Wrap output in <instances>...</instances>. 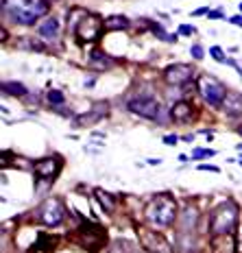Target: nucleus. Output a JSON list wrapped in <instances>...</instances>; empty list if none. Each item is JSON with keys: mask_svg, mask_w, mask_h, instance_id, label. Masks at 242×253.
I'll use <instances>...</instances> for the list:
<instances>
[{"mask_svg": "<svg viewBox=\"0 0 242 253\" xmlns=\"http://www.w3.org/2000/svg\"><path fill=\"white\" fill-rule=\"evenodd\" d=\"M48 0H2V13L15 24L31 26L48 13Z\"/></svg>", "mask_w": 242, "mask_h": 253, "instance_id": "nucleus-1", "label": "nucleus"}, {"mask_svg": "<svg viewBox=\"0 0 242 253\" xmlns=\"http://www.w3.org/2000/svg\"><path fill=\"white\" fill-rule=\"evenodd\" d=\"M146 218L160 227H170L177 220V201L170 194H155L144 210Z\"/></svg>", "mask_w": 242, "mask_h": 253, "instance_id": "nucleus-2", "label": "nucleus"}, {"mask_svg": "<svg viewBox=\"0 0 242 253\" xmlns=\"http://www.w3.org/2000/svg\"><path fill=\"white\" fill-rule=\"evenodd\" d=\"M236 227H238V205L234 201L220 203L212 212V218H209L212 234H234Z\"/></svg>", "mask_w": 242, "mask_h": 253, "instance_id": "nucleus-3", "label": "nucleus"}, {"mask_svg": "<svg viewBox=\"0 0 242 253\" xmlns=\"http://www.w3.org/2000/svg\"><path fill=\"white\" fill-rule=\"evenodd\" d=\"M199 92L203 94V98L212 105V107H220L225 96H227V89H225L223 83H220L216 77H209V75L199 79Z\"/></svg>", "mask_w": 242, "mask_h": 253, "instance_id": "nucleus-4", "label": "nucleus"}, {"mask_svg": "<svg viewBox=\"0 0 242 253\" xmlns=\"http://www.w3.org/2000/svg\"><path fill=\"white\" fill-rule=\"evenodd\" d=\"M103 20L98 18L96 13H87L85 18L79 20V24L75 26L77 31V38L81 42H96L98 38H101L103 33Z\"/></svg>", "mask_w": 242, "mask_h": 253, "instance_id": "nucleus-5", "label": "nucleus"}, {"mask_svg": "<svg viewBox=\"0 0 242 253\" xmlns=\"http://www.w3.org/2000/svg\"><path fill=\"white\" fill-rule=\"evenodd\" d=\"M127 107L131 114L142 116V118H146V120H155L157 116H160V105H157L155 96H151V94H140V96L131 98Z\"/></svg>", "mask_w": 242, "mask_h": 253, "instance_id": "nucleus-6", "label": "nucleus"}, {"mask_svg": "<svg viewBox=\"0 0 242 253\" xmlns=\"http://www.w3.org/2000/svg\"><path fill=\"white\" fill-rule=\"evenodd\" d=\"M138 236H140V245L142 249H146L149 253H172V247L161 234L157 231H151L146 227H140L138 229Z\"/></svg>", "mask_w": 242, "mask_h": 253, "instance_id": "nucleus-7", "label": "nucleus"}, {"mask_svg": "<svg viewBox=\"0 0 242 253\" xmlns=\"http://www.w3.org/2000/svg\"><path fill=\"white\" fill-rule=\"evenodd\" d=\"M40 220L44 225H48V227H57V225L64 220L66 216V208L64 203L59 201V199H48V201H44V205L40 208Z\"/></svg>", "mask_w": 242, "mask_h": 253, "instance_id": "nucleus-8", "label": "nucleus"}, {"mask_svg": "<svg viewBox=\"0 0 242 253\" xmlns=\"http://www.w3.org/2000/svg\"><path fill=\"white\" fill-rule=\"evenodd\" d=\"M105 240H107V234L98 225H83L81 227V245L87 251H98L105 245Z\"/></svg>", "mask_w": 242, "mask_h": 253, "instance_id": "nucleus-9", "label": "nucleus"}, {"mask_svg": "<svg viewBox=\"0 0 242 253\" xmlns=\"http://www.w3.org/2000/svg\"><path fill=\"white\" fill-rule=\"evenodd\" d=\"M59 170H61V162L57 157H46V160H40L33 164L35 175L40 179H48V181H52V179L59 175Z\"/></svg>", "mask_w": 242, "mask_h": 253, "instance_id": "nucleus-10", "label": "nucleus"}, {"mask_svg": "<svg viewBox=\"0 0 242 253\" xmlns=\"http://www.w3.org/2000/svg\"><path fill=\"white\" fill-rule=\"evenodd\" d=\"M164 79L170 85H183V83H188L192 79V68L186 66V63H175V66L166 68Z\"/></svg>", "mask_w": 242, "mask_h": 253, "instance_id": "nucleus-11", "label": "nucleus"}, {"mask_svg": "<svg viewBox=\"0 0 242 253\" xmlns=\"http://www.w3.org/2000/svg\"><path fill=\"white\" fill-rule=\"evenodd\" d=\"M220 107H223L225 114L231 116V118H238V116H242V94L227 92V96H225V101Z\"/></svg>", "mask_w": 242, "mask_h": 253, "instance_id": "nucleus-12", "label": "nucleus"}, {"mask_svg": "<svg viewBox=\"0 0 242 253\" xmlns=\"http://www.w3.org/2000/svg\"><path fill=\"white\" fill-rule=\"evenodd\" d=\"M212 251L214 253H234L236 251L234 234H216L212 238Z\"/></svg>", "mask_w": 242, "mask_h": 253, "instance_id": "nucleus-13", "label": "nucleus"}, {"mask_svg": "<svg viewBox=\"0 0 242 253\" xmlns=\"http://www.w3.org/2000/svg\"><path fill=\"white\" fill-rule=\"evenodd\" d=\"M170 116H172V120L175 123H188V120L192 118V105L188 103V101H179L172 105V109H170Z\"/></svg>", "mask_w": 242, "mask_h": 253, "instance_id": "nucleus-14", "label": "nucleus"}, {"mask_svg": "<svg viewBox=\"0 0 242 253\" xmlns=\"http://www.w3.org/2000/svg\"><path fill=\"white\" fill-rule=\"evenodd\" d=\"M38 33L41 35V38H46V40H57L59 38V33H61V26H59V22H57L55 18H46L44 22L38 26Z\"/></svg>", "mask_w": 242, "mask_h": 253, "instance_id": "nucleus-15", "label": "nucleus"}, {"mask_svg": "<svg viewBox=\"0 0 242 253\" xmlns=\"http://www.w3.org/2000/svg\"><path fill=\"white\" fill-rule=\"evenodd\" d=\"M89 68H92V70H109V68L114 66L112 63V59H109L107 55H105V52H101V50H94L92 55H89Z\"/></svg>", "mask_w": 242, "mask_h": 253, "instance_id": "nucleus-16", "label": "nucleus"}, {"mask_svg": "<svg viewBox=\"0 0 242 253\" xmlns=\"http://www.w3.org/2000/svg\"><path fill=\"white\" fill-rule=\"evenodd\" d=\"M197 220H199L197 208H186L181 212V218H179V223H181V231H192L194 225H197Z\"/></svg>", "mask_w": 242, "mask_h": 253, "instance_id": "nucleus-17", "label": "nucleus"}, {"mask_svg": "<svg viewBox=\"0 0 242 253\" xmlns=\"http://www.w3.org/2000/svg\"><path fill=\"white\" fill-rule=\"evenodd\" d=\"M96 199H98V203H101V208L105 210L107 214H114L116 212V199L112 197L109 192H105V190H96Z\"/></svg>", "mask_w": 242, "mask_h": 253, "instance_id": "nucleus-18", "label": "nucleus"}, {"mask_svg": "<svg viewBox=\"0 0 242 253\" xmlns=\"http://www.w3.org/2000/svg\"><path fill=\"white\" fill-rule=\"evenodd\" d=\"M179 249H181L183 253H188V251H197V242H194V236H192V231H179Z\"/></svg>", "mask_w": 242, "mask_h": 253, "instance_id": "nucleus-19", "label": "nucleus"}, {"mask_svg": "<svg viewBox=\"0 0 242 253\" xmlns=\"http://www.w3.org/2000/svg\"><path fill=\"white\" fill-rule=\"evenodd\" d=\"M105 29L107 31H124L129 29V20L124 15H112V18L105 20Z\"/></svg>", "mask_w": 242, "mask_h": 253, "instance_id": "nucleus-20", "label": "nucleus"}, {"mask_svg": "<svg viewBox=\"0 0 242 253\" xmlns=\"http://www.w3.org/2000/svg\"><path fill=\"white\" fill-rule=\"evenodd\" d=\"M2 92L7 94V96H26V92H29V89H26L22 83H15V81H4L2 83Z\"/></svg>", "mask_w": 242, "mask_h": 253, "instance_id": "nucleus-21", "label": "nucleus"}, {"mask_svg": "<svg viewBox=\"0 0 242 253\" xmlns=\"http://www.w3.org/2000/svg\"><path fill=\"white\" fill-rule=\"evenodd\" d=\"M105 114H107V112H92V114H87V116H79V118L75 120V125H77V126L94 125V123H98V120H101Z\"/></svg>", "mask_w": 242, "mask_h": 253, "instance_id": "nucleus-22", "label": "nucleus"}, {"mask_svg": "<svg viewBox=\"0 0 242 253\" xmlns=\"http://www.w3.org/2000/svg\"><path fill=\"white\" fill-rule=\"evenodd\" d=\"M149 29L153 31V33H155L160 40H164V42H172V44H175V42H177V35L166 33V31L161 29V24H160V22H151V24H149Z\"/></svg>", "mask_w": 242, "mask_h": 253, "instance_id": "nucleus-23", "label": "nucleus"}, {"mask_svg": "<svg viewBox=\"0 0 242 253\" xmlns=\"http://www.w3.org/2000/svg\"><path fill=\"white\" fill-rule=\"evenodd\" d=\"M46 101L50 105H61L66 101V96L61 92H57V89H50V92H46Z\"/></svg>", "mask_w": 242, "mask_h": 253, "instance_id": "nucleus-24", "label": "nucleus"}, {"mask_svg": "<svg viewBox=\"0 0 242 253\" xmlns=\"http://www.w3.org/2000/svg\"><path fill=\"white\" fill-rule=\"evenodd\" d=\"M209 52H212V57H214V59H216L218 63H231V59H227V57H225V52L220 50L218 46H214V48L209 50Z\"/></svg>", "mask_w": 242, "mask_h": 253, "instance_id": "nucleus-25", "label": "nucleus"}, {"mask_svg": "<svg viewBox=\"0 0 242 253\" xmlns=\"http://www.w3.org/2000/svg\"><path fill=\"white\" fill-rule=\"evenodd\" d=\"M214 151L212 149H197L192 153V160H201V157H212Z\"/></svg>", "mask_w": 242, "mask_h": 253, "instance_id": "nucleus-26", "label": "nucleus"}, {"mask_svg": "<svg viewBox=\"0 0 242 253\" xmlns=\"http://www.w3.org/2000/svg\"><path fill=\"white\" fill-rule=\"evenodd\" d=\"M192 57H194V59H203V48H201V46H192Z\"/></svg>", "mask_w": 242, "mask_h": 253, "instance_id": "nucleus-27", "label": "nucleus"}, {"mask_svg": "<svg viewBox=\"0 0 242 253\" xmlns=\"http://www.w3.org/2000/svg\"><path fill=\"white\" fill-rule=\"evenodd\" d=\"M179 33H181V35H192L194 33V26H188V24L179 26Z\"/></svg>", "mask_w": 242, "mask_h": 253, "instance_id": "nucleus-28", "label": "nucleus"}, {"mask_svg": "<svg viewBox=\"0 0 242 253\" xmlns=\"http://www.w3.org/2000/svg\"><path fill=\"white\" fill-rule=\"evenodd\" d=\"M177 140H179L177 135H166V138H164V142H166V144H170V146H172V144H177Z\"/></svg>", "mask_w": 242, "mask_h": 253, "instance_id": "nucleus-29", "label": "nucleus"}, {"mask_svg": "<svg viewBox=\"0 0 242 253\" xmlns=\"http://www.w3.org/2000/svg\"><path fill=\"white\" fill-rule=\"evenodd\" d=\"M199 170H214V172H218V168H216V166H207V164H201V166H199Z\"/></svg>", "mask_w": 242, "mask_h": 253, "instance_id": "nucleus-30", "label": "nucleus"}, {"mask_svg": "<svg viewBox=\"0 0 242 253\" xmlns=\"http://www.w3.org/2000/svg\"><path fill=\"white\" fill-rule=\"evenodd\" d=\"M231 24H236V26H242V15H234V18H231Z\"/></svg>", "mask_w": 242, "mask_h": 253, "instance_id": "nucleus-31", "label": "nucleus"}, {"mask_svg": "<svg viewBox=\"0 0 242 253\" xmlns=\"http://www.w3.org/2000/svg\"><path fill=\"white\" fill-rule=\"evenodd\" d=\"M203 13H207V7H201V9H197V11H194V15H203Z\"/></svg>", "mask_w": 242, "mask_h": 253, "instance_id": "nucleus-32", "label": "nucleus"}, {"mask_svg": "<svg viewBox=\"0 0 242 253\" xmlns=\"http://www.w3.org/2000/svg\"><path fill=\"white\" fill-rule=\"evenodd\" d=\"M149 164H151V166H160L161 160H149Z\"/></svg>", "mask_w": 242, "mask_h": 253, "instance_id": "nucleus-33", "label": "nucleus"}, {"mask_svg": "<svg viewBox=\"0 0 242 253\" xmlns=\"http://www.w3.org/2000/svg\"><path fill=\"white\" fill-rule=\"evenodd\" d=\"M231 66H234V68H236V70H238V72H240V77H242V68L238 66V63H236V61H231Z\"/></svg>", "mask_w": 242, "mask_h": 253, "instance_id": "nucleus-34", "label": "nucleus"}, {"mask_svg": "<svg viewBox=\"0 0 242 253\" xmlns=\"http://www.w3.org/2000/svg\"><path fill=\"white\" fill-rule=\"evenodd\" d=\"M240 251H242V236H240Z\"/></svg>", "mask_w": 242, "mask_h": 253, "instance_id": "nucleus-35", "label": "nucleus"}, {"mask_svg": "<svg viewBox=\"0 0 242 253\" xmlns=\"http://www.w3.org/2000/svg\"><path fill=\"white\" fill-rule=\"evenodd\" d=\"M240 11H242V2H240Z\"/></svg>", "mask_w": 242, "mask_h": 253, "instance_id": "nucleus-36", "label": "nucleus"}, {"mask_svg": "<svg viewBox=\"0 0 242 253\" xmlns=\"http://www.w3.org/2000/svg\"><path fill=\"white\" fill-rule=\"evenodd\" d=\"M238 131H240V133H242V126H240V129H238Z\"/></svg>", "mask_w": 242, "mask_h": 253, "instance_id": "nucleus-37", "label": "nucleus"}]
</instances>
